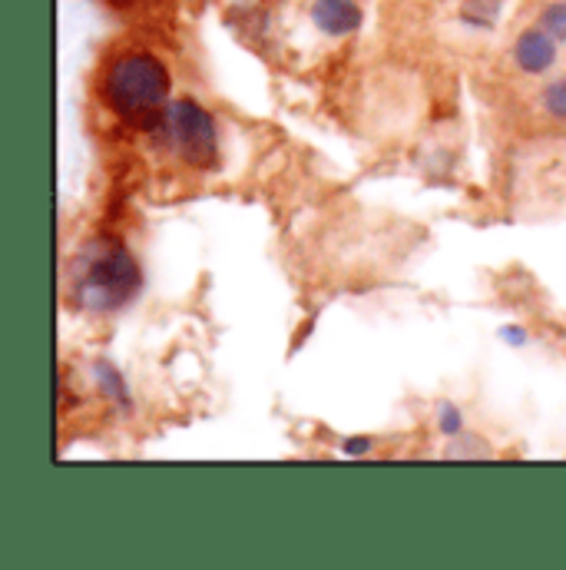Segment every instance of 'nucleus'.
<instances>
[{
    "label": "nucleus",
    "mask_w": 566,
    "mask_h": 570,
    "mask_svg": "<svg viewBox=\"0 0 566 570\" xmlns=\"http://www.w3.org/2000/svg\"><path fill=\"white\" fill-rule=\"evenodd\" d=\"M169 70L149 50H123L103 70V104L130 127H159L169 100Z\"/></svg>",
    "instance_id": "1"
},
{
    "label": "nucleus",
    "mask_w": 566,
    "mask_h": 570,
    "mask_svg": "<svg viewBox=\"0 0 566 570\" xmlns=\"http://www.w3.org/2000/svg\"><path fill=\"white\" fill-rule=\"evenodd\" d=\"M73 288H77V298L87 308L113 312V308L127 305L137 295V288H140V269H137L133 256L120 243L97 239L77 259Z\"/></svg>",
    "instance_id": "2"
},
{
    "label": "nucleus",
    "mask_w": 566,
    "mask_h": 570,
    "mask_svg": "<svg viewBox=\"0 0 566 570\" xmlns=\"http://www.w3.org/2000/svg\"><path fill=\"white\" fill-rule=\"evenodd\" d=\"M162 142L192 169H212L219 163L216 120L196 100H172L159 120Z\"/></svg>",
    "instance_id": "3"
},
{
    "label": "nucleus",
    "mask_w": 566,
    "mask_h": 570,
    "mask_svg": "<svg viewBox=\"0 0 566 570\" xmlns=\"http://www.w3.org/2000/svg\"><path fill=\"white\" fill-rule=\"evenodd\" d=\"M514 60L524 73H547L557 63V40L544 27H530L514 43Z\"/></svg>",
    "instance_id": "4"
},
{
    "label": "nucleus",
    "mask_w": 566,
    "mask_h": 570,
    "mask_svg": "<svg viewBox=\"0 0 566 570\" xmlns=\"http://www.w3.org/2000/svg\"><path fill=\"white\" fill-rule=\"evenodd\" d=\"M311 20L328 37H348L361 27V7L355 0H315Z\"/></svg>",
    "instance_id": "5"
},
{
    "label": "nucleus",
    "mask_w": 566,
    "mask_h": 570,
    "mask_svg": "<svg viewBox=\"0 0 566 570\" xmlns=\"http://www.w3.org/2000/svg\"><path fill=\"white\" fill-rule=\"evenodd\" d=\"M540 27L560 43L566 40V0H554V3H547L544 7V13H540Z\"/></svg>",
    "instance_id": "6"
},
{
    "label": "nucleus",
    "mask_w": 566,
    "mask_h": 570,
    "mask_svg": "<svg viewBox=\"0 0 566 570\" xmlns=\"http://www.w3.org/2000/svg\"><path fill=\"white\" fill-rule=\"evenodd\" d=\"M544 110L554 117V120H566V77H560L557 83H550L544 90Z\"/></svg>",
    "instance_id": "7"
},
{
    "label": "nucleus",
    "mask_w": 566,
    "mask_h": 570,
    "mask_svg": "<svg viewBox=\"0 0 566 570\" xmlns=\"http://www.w3.org/2000/svg\"><path fill=\"white\" fill-rule=\"evenodd\" d=\"M440 428H444V431H457V428H460V419L454 415V409H447V412H444V419H440Z\"/></svg>",
    "instance_id": "8"
}]
</instances>
